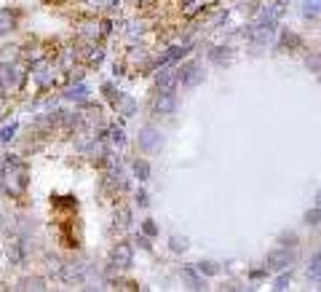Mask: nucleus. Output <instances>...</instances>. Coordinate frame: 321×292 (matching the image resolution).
I'll return each instance as SVG.
<instances>
[{"mask_svg": "<svg viewBox=\"0 0 321 292\" xmlns=\"http://www.w3.org/2000/svg\"><path fill=\"white\" fill-rule=\"evenodd\" d=\"M24 81V72L16 67L14 62H3L0 64V89H19Z\"/></svg>", "mask_w": 321, "mask_h": 292, "instance_id": "nucleus-3", "label": "nucleus"}, {"mask_svg": "<svg viewBox=\"0 0 321 292\" xmlns=\"http://www.w3.org/2000/svg\"><path fill=\"white\" fill-rule=\"evenodd\" d=\"M177 110V94L174 91H158L153 99V113H160V116H172Z\"/></svg>", "mask_w": 321, "mask_h": 292, "instance_id": "nucleus-7", "label": "nucleus"}, {"mask_svg": "<svg viewBox=\"0 0 321 292\" xmlns=\"http://www.w3.org/2000/svg\"><path fill=\"white\" fill-rule=\"evenodd\" d=\"M32 78H35V83H37L41 89H49L51 83H54V72H51V67H49L46 62H37V64H35Z\"/></svg>", "mask_w": 321, "mask_h": 292, "instance_id": "nucleus-9", "label": "nucleus"}, {"mask_svg": "<svg viewBox=\"0 0 321 292\" xmlns=\"http://www.w3.org/2000/svg\"><path fill=\"white\" fill-rule=\"evenodd\" d=\"M172 249H174V252H185V249H187V239L172 236Z\"/></svg>", "mask_w": 321, "mask_h": 292, "instance_id": "nucleus-26", "label": "nucleus"}, {"mask_svg": "<svg viewBox=\"0 0 321 292\" xmlns=\"http://www.w3.org/2000/svg\"><path fill=\"white\" fill-rule=\"evenodd\" d=\"M316 201H318V206H321V191L316 193Z\"/></svg>", "mask_w": 321, "mask_h": 292, "instance_id": "nucleus-31", "label": "nucleus"}, {"mask_svg": "<svg viewBox=\"0 0 321 292\" xmlns=\"http://www.w3.org/2000/svg\"><path fill=\"white\" fill-rule=\"evenodd\" d=\"M209 59H212L214 64H220V67H222V64H228V62H230V49H228V46H214V49L209 51Z\"/></svg>", "mask_w": 321, "mask_h": 292, "instance_id": "nucleus-11", "label": "nucleus"}, {"mask_svg": "<svg viewBox=\"0 0 321 292\" xmlns=\"http://www.w3.org/2000/svg\"><path fill=\"white\" fill-rule=\"evenodd\" d=\"M142 231L147 233V236H155V233H158V228H155L153 220H145V223H142Z\"/></svg>", "mask_w": 321, "mask_h": 292, "instance_id": "nucleus-27", "label": "nucleus"}, {"mask_svg": "<svg viewBox=\"0 0 321 292\" xmlns=\"http://www.w3.org/2000/svg\"><path fill=\"white\" fill-rule=\"evenodd\" d=\"M11 30H14V14L8 11V8H3V11H0V35H6Z\"/></svg>", "mask_w": 321, "mask_h": 292, "instance_id": "nucleus-18", "label": "nucleus"}, {"mask_svg": "<svg viewBox=\"0 0 321 292\" xmlns=\"http://www.w3.org/2000/svg\"><path fill=\"white\" fill-rule=\"evenodd\" d=\"M107 134H110V142H112V145H118V148L126 142V131L121 129V126H115V124H112V126L107 129Z\"/></svg>", "mask_w": 321, "mask_h": 292, "instance_id": "nucleus-19", "label": "nucleus"}, {"mask_svg": "<svg viewBox=\"0 0 321 292\" xmlns=\"http://www.w3.org/2000/svg\"><path fill=\"white\" fill-rule=\"evenodd\" d=\"M0 228H3V214H0Z\"/></svg>", "mask_w": 321, "mask_h": 292, "instance_id": "nucleus-32", "label": "nucleus"}, {"mask_svg": "<svg viewBox=\"0 0 321 292\" xmlns=\"http://www.w3.org/2000/svg\"><path fill=\"white\" fill-rule=\"evenodd\" d=\"M160 145H164V137H160V131L155 126H142L139 129V150H145V153H155Z\"/></svg>", "mask_w": 321, "mask_h": 292, "instance_id": "nucleus-4", "label": "nucleus"}, {"mask_svg": "<svg viewBox=\"0 0 321 292\" xmlns=\"http://www.w3.org/2000/svg\"><path fill=\"white\" fill-rule=\"evenodd\" d=\"M131 260H134V249H131V244H126V241L115 244V249H112V255H110V266L112 268H129Z\"/></svg>", "mask_w": 321, "mask_h": 292, "instance_id": "nucleus-6", "label": "nucleus"}, {"mask_svg": "<svg viewBox=\"0 0 321 292\" xmlns=\"http://www.w3.org/2000/svg\"><path fill=\"white\" fill-rule=\"evenodd\" d=\"M137 204H139V206H147V204H150V196H147L145 191H139V193H137Z\"/></svg>", "mask_w": 321, "mask_h": 292, "instance_id": "nucleus-29", "label": "nucleus"}, {"mask_svg": "<svg viewBox=\"0 0 321 292\" xmlns=\"http://www.w3.org/2000/svg\"><path fill=\"white\" fill-rule=\"evenodd\" d=\"M318 81H321V72H318Z\"/></svg>", "mask_w": 321, "mask_h": 292, "instance_id": "nucleus-33", "label": "nucleus"}, {"mask_svg": "<svg viewBox=\"0 0 321 292\" xmlns=\"http://www.w3.org/2000/svg\"><path fill=\"white\" fill-rule=\"evenodd\" d=\"M62 279L64 281H83L86 279V263H81V260L67 263V266L62 268Z\"/></svg>", "mask_w": 321, "mask_h": 292, "instance_id": "nucleus-8", "label": "nucleus"}, {"mask_svg": "<svg viewBox=\"0 0 321 292\" xmlns=\"http://www.w3.org/2000/svg\"><path fill=\"white\" fill-rule=\"evenodd\" d=\"M289 279H292V274H289V271H281V276L276 279V287H273V289H287Z\"/></svg>", "mask_w": 321, "mask_h": 292, "instance_id": "nucleus-25", "label": "nucleus"}, {"mask_svg": "<svg viewBox=\"0 0 321 292\" xmlns=\"http://www.w3.org/2000/svg\"><path fill=\"white\" fill-rule=\"evenodd\" d=\"M64 97H67V99H75V102H86V99H89V86H86V83L70 86L67 91H64Z\"/></svg>", "mask_w": 321, "mask_h": 292, "instance_id": "nucleus-13", "label": "nucleus"}, {"mask_svg": "<svg viewBox=\"0 0 321 292\" xmlns=\"http://www.w3.org/2000/svg\"><path fill=\"white\" fill-rule=\"evenodd\" d=\"M131 169H134V174L139 177V180H147V177H150V166H147V161H142V158H137Z\"/></svg>", "mask_w": 321, "mask_h": 292, "instance_id": "nucleus-21", "label": "nucleus"}, {"mask_svg": "<svg viewBox=\"0 0 321 292\" xmlns=\"http://www.w3.org/2000/svg\"><path fill=\"white\" fill-rule=\"evenodd\" d=\"M198 274H201L198 268H190V266H187V268H182V276H185V281H187V284H190L193 289H204V279L198 276Z\"/></svg>", "mask_w": 321, "mask_h": 292, "instance_id": "nucleus-14", "label": "nucleus"}, {"mask_svg": "<svg viewBox=\"0 0 321 292\" xmlns=\"http://www.w3.org/2000/svg\"><path fill=\"white\" fill-rule=\"evenodd\" d=\"M24 284H27L24 289H43V281L41 279H27Z\"/></svg>", "mask_w": 321, "mask_h": 292, "instance_id": "nucleus-28", "label": "nucleus"}, {"mask_svg": "<svg viewBox=\"0 0 321 292\" xmlns=\"http://www.w3.org/2000/svg\"><path fill=\"white\" fill-rule=\"evenodd\" d=\"M0 182H3L6 193L19 196L27 188V166L19 161L16 156H3V164H0Z\"/></svg>", "mask_w": 321, "mask_h": 292, "instance_id": "nucleus-1", "label": "nucleus"}, {"mask_svg": "<svg viewBox=\"0 0 321 292\" xmlns=\"http://www.w3.org/2000/svg\"><path fill=\"white\" fill-rule=\"evenodd\" d=\"M8 258H11V263H24V258H27V244L24 241H14L11 247H8Z\"/></svg>", "mask_w": 321, "mask_h": 292, "instance_id": "nucleus-12", "label": "nucleus"}, {"mask_svg": "<svg viewBox=\"0 0 321 292\" xmlns=\"http://www.w3.org/2000/svg\"><path fill=\"white\" fill-rule=\"evenodd\" d=\"M177 75H179V83H182L185 89H195L198 83L204 81V72H201V64H198L195 59H190V62H185V64H179V70H177Z\"/></svg>", "mask_w": 321, "mask_h": 292, "instance_id": "nucleus-2", "label": "nucleus"}, {"mask_svg": "<svg viewBox=\"0 0 321 292\" xmlns=\"http://www.w3.org/2000/svg\"><path fill=\"white\" fill-rule=\"evenodd\" d=\"M137 244L142 249H150V236H147V233H145V236H137Z\"/></svg>", "mask_w": 321, "mask_h": 292, "instance_id": "nucleus-30", "label": "nucleus"}, {"mask_svg": "<svg viewBox=\"0 0 321 292\" xmlns=\"http://www.w3.org/2000/svg\"><path fill=\"white\" fill-rule=\"evenodd\" d=\"M321 14V0H303V16H318Z\"/></svg>", "mask_w": 321, "mask_h": 292, "instance_id": "nucleus-20", "label": "nucleus"}, {"mask_svg": "<svg viewBox=\"0 0 321 292\" xmlns=\"http://www.w3.org/2000/svg\"><path fill=\"white\" fill-rule=\"evenodd\" d=\"M112 107H115L118 110V116H134V113H137V102L134 99H131L129 97V94H121V97L115 99V105H112Z\"/></svg>", "mask_w": 321, "mask_h": 292, "instance_id": "nucleus-10", "label": "nucleus"}, {"mask_svg": "<svg viewBox=\"0 0 321 292\" xmlns=\"http://www.w3.org/2000/svg\"><path fill=\"white\" fill-rule=\"evenodd\" d=\"M14 134H16V124H11V126H3V129H0V142H11V139H14Z\"/></svg>", "mask_w": 321, "mask_h": 292, "instance_id": "nucleus-23", "label": "nucleus"}, {"mask_svg": "<svg viewBox=\"0 0 321 292\" xmlns=\"http://www.w3.org/2000/svg\"><path fill=\"white\" fill-rule=\"evenodd\" d=\"M195 268H198V271H201V276H204V274H206V276H214V274H217V271H220V268H217V266H214V263H198V266H195Z\"/></svg>", "mask_w": 321, "mask_h": 292, "instance_id": "nucleus-24", "label": "nucleus"}, {"mask_svg": "<svg viewBox=\"0 0 321 292\" xmlns=\"http://www.w3.org/2000/svg\"><path fill=\"white\" fill-rule=\"evenodd\" d=\"M308 279H313V281L321 279V252H316L308 263Z\"/></svg>", "mask_w": 321, "mask_h": 292, "instance_id": "nucleus-16", "label": "nucleus"}, {"mask_svg": "<svg viewBox=\"0 0 321 292\" xmlns=\"http://www.w3.org/2000/svg\"><path fill=\"white\" fill-rule=\"evenodd\" d=\"M102 59H105V51H102L99 46H91V49L86 51V62L91 64V67H99Z\"/></svg>", "mask_w": 321, "mask_h": 292, "instance_id": "nucleus-17", "label": "nucleus"}, {"mask_svg": "<svg viewBox=\"0 0 321 292\" xmlns=\"http://www.w3.org/2000/svg\"><path fill=\"white\" fill-rule=\"evenodd\" d=\"M292 260H295V255L289 252V247H281V249H273L270 255H268L265 268L268 271H287Z\"/></svg>", "mask_w": 321, "mask_h": 292, "instance_id": "nucleus-5", "label": "nucleus"}, {"mask_svg": "<svg viewBox=\"0 0 321 292\" xmlns=\"http://www.w3.org/2000/svg\"><path fill=\"white\" fill-rule=\"evenodd\" d=\"M305 223H308V225H321V206H318V204L313 206V209L305 212Z\"/></svg>", "mask_w": 321, "mask_h": 292, "instance_id": "nucleus-22", "label": "nucleus"}, {"mask_svg": "<svg viewBox=\"0 0 321 292\" xmlns=\"http://www.w3.org/2000/svg\"><path fill=\"white\" fill-rule=\"evenodd\" d=\"M281 49H300L303 46V41H300V35L295 32H289V30H281Z\"/></svg>", "mask_w": 321, "mask_h": 292, "instance_id": "nucleus-15", "label": "nucleus"}]
</instances>
